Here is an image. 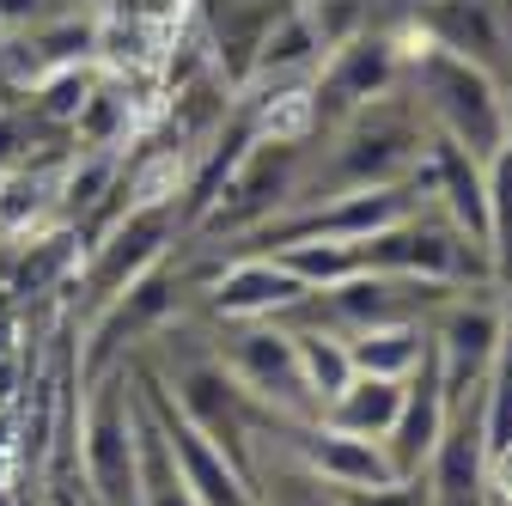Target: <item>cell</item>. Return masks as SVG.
I'll return each instance as SVG.
<instances>
[{
	"label": "cell",
	"mask_w": 512,
	"mask_h": 506,
	"mask_svg": "<svg viewBox=\"0 0 512 506\" xmlns=\"http://www.w3.org/2000/svg\"><path fill=\"white\" fill-rule=\"evenodd\" d=\"M482 476H488V500L494 506H512V446H494Z\"/></svg>",
	"instance_id": "21"
},
{
	"label": "cell",
	"mask_w": 512,
	"mask_h": 506,
	"mask_svg": "<svg viewBox=\"0 0 512 506\" xmlns=\"http://www.w3.org/2000/svg\"><path fill=\"white\" fill-rule=\"evenodd\" d=\"M275 257L305 281V293H324V287H336V281H348L360 269L354 244H342V238H287Z\"/></svg>",
	"instance_id": "17"
},
{
	"label": "cell",
	"mask_w": 512,
	"mask_h": 506,
	"mask_svg": "<svg viewBox=\"0 0 512 506\" xmlns=\"http://www.w3.org/2000/svg\"><path fill=\"white\" fill-rule=\"evenodd\" d=\"M324 61V37H317V19L305 7H281L275 25L256 43L250 80H275V86H299V74H311Z\"/></svg>",
	"instance_id": "10"
},
{
	"label": "cell",
	"mask_w": 512,
	"mask_h": 506,
	"mask_svg": "<svg viewBox=\"0 0 512 506\" xmlns=\"http://www.w3.org/2000/svg\"><path fill=\"white\" fill-rule=\"evenodd\" d=\"M488 281L512 293V141L488 159Z\"/></svg>",
	"instance_id": "16"
},
{
	"label": "cell",
	"mask_w": 512,
	"mask_h": 506,
	"mask_svg": "<svg viewBox=\"0 0 512 506\" xmlns=\"http://www.w3.org/2000/svg\"><path fill=\"white\" fill-rule=\"evenodd\" d=\"M0 506H19V494H13V488H7V482H0Z\"/></svg>",
	"instance_id": "25"
},
{
	"label": "cell",
	"mask_w": 512,
	"mask_h": 506,
	"mask_svg": "<svg viewBox=\"0 0 512 506\" xmlns=\"http://www.w3.org/2000/svg\"><path fill=\"white\" fill-rule=\"evenodd\" d=\"M409 37H421L427 49H445L470 61V68L506 80L512 74V31H506V0H421Z\"/></svg>",
	"instance_id": "3"
},
{
	"label": "cell",
	"mask_w": 512,
	"mask_h": 506,
	"mask_svg": "<svg viewBox=\"0 0 512 506\" xmlns=\"http://www.w3.org/2000/svg\"><path fill=\"white\" fill-rule=\"evenodd\" d=\"M49 506H80V500H74V488H55V494H49Z\"/></svg>",
	"instance_id": "24"
},
{
	"label": "cell",
	"mask_w": 512,
	"mask_h": 506,
	"mask_svg": "<svg viewBox=\"0 0 512 506\" xmlns=\"http://www.w3.org/2000/svg\"><path fill=\"white\" fill-rule=\"evenodd\" d=\"M171 232H177V208H128L122 220H110L104 244H92L86 263H80V275L92 287V305H110L116 293L135 287L147 269H159Z\"/></svg>",
	"instance_id": "5"
},
{
	"label": "cell",
	"mask_w": 512,
	"mask_h": 506,
	"mask_svg": "<svg viewBox=\"0 0 512 506\" xmlns=\"http://www.w3.org/2000/svg\"><path fill=\"white\" fill-rule=\"evenodd\" d=\"M445 421H452V397H445L439 360H433V348H427L421 372L409 378V391H403L397 427L384 433V458H391V470H397V476H421V470H427V458L439 452Z\"/></svg>",
	"instance_id": "8"
},
{
	"label": "cell",
	"mask_w": 512,
	"mask_h": 506,
	"mask_svg": "<svg viewBox=\"0 0 512 506\" xmlns=\"http://www.w3.org/2000/svg\"><path fill=\"white\" fill-rule=\"evenodd\" d=\"M13 342H19V299L0 287V360L13 354Z\"/></svg>",
	"instance_id": "23"
},
{
	"label": "cell",
	"mask_w": 512,
	"mask_h": 506,
	"mask_svg": "<svg viewBox=\"0 0 512 506\" xmlns=\"http://www.w3.org/2000/svg\"><path fill=\"white\" fill-rule=\"evenodd\" d=\"M43 0H0V31H31V25H43Z\"/></svg>",
	"instance_id": "22"
},
{
	"label": "cell",
	"mask_w": 512,
	"mask_h": 506,
	"mask_svg": "<svg viewBox=\"0 0 512 506\" xmlns=\"http://www.w3.org/2000/svg\"><path fill=\"white\" fill-rule=\"evenodd\" d=\"M433 348V330L421 318H397V324H372V330H354L348 336V360L354 372H372V378H415L421 360Z\"/></svg>",
	"instance_id": "12"
},
{
	"label": "cell",
	"mask_w": 512,
	"mask_h": 506,
	"mask_svg": "<svg viewBox=\"0 0 512 506\" xmlns=\"http://www.w3.org/2000/svg\"><path fill=\"white\" fill-rule=\"evenodd\" d=\"M74 135H80V147L116 153V141L128 135V92H122V80H98L92 86V98L74 116Z\"/></svg>",
	"instance_id": "18"
},
{
	"label": "cell",
	"mask_w": 512,
	"mask_h": 506,
	"mask_svg": "<svg viewBox=\"0 0 512 506\" xmlns=\"http://www.w3.org/2000/svg\"><path fill=\"white\" fill-rule=\"evenodd\" d=\"M49 208H55V177L49 171H31V165L0 171V238H31Z\"/></svg>",
	"instance_id": "15"
},
{
	"label": "cell",
	"mask_w": 512,
	"mask_h": 506,
	"mask_svg": "<svg viewBox=\"0 0 512 506\" xmlns=\"http://www.w3.org/2000/svg\"><path fill=\"white\" fill-rule=\"evenodd\" d=\"M92 86H98L92 68H80V61H61V68H49V74L31 86V110H37L43 122H74L80 104L92 98Z\"/></svg>",
	"instance_id": "19"
},
{
	"label": "cell",
	"mask_w": 512,
	"mask_h": 506,
	"mask_svg": "<svg viewBox=\"0 0 512 506\" xmlns=\"http://www.w3.org/2000/svg\"><path fill=\"white\" fill-rule=\"evenodd\" d=\"M275 324H287V318H275ZM287 336H293V354H299V378H305V397H311V409L324 415V403L354 378V360H348V336L336 330V324H287Z\"/></svg>",
	"instance_id": "13"
},
{
	"label": "cell",
	"mask_w": 512,
	"mask_h": 506,
	"mask_svg": "<svg viewBox=\"0 0 512 506\" xmlns=\"http://www.w3.org/2000/svg\"><path fill=\"white\" fill-rule=\"evenodd\" d=\"M80 476L92 488V506H141L135 488V397H128V366H104L80 403Z\"/></svg>",
	"instance_id": "2"
},
{
	"label": "cell",
	"mask_w": 512,
	"mask_h": 506,
	"mask_svg": "<svg viewBox=\"0 0 512 506\" xmlns=\"http://www.w3.org/2000/svg\"><path fill=\"white\" fill-rule=\"evenodd\" d=\"M305 281L275 257V250H256V257H238L214 287H208V305H214V318L226 324H275L287 318L293 305H305Z\"/></svg>",
	"instance_id": "6"
},
{
	"label": "cell",
	"mask_w": 512,
	"mask_h": 506,
	"mask_svg": "<svg viewBox=\"0 0 512 506\" xmlns=\"http://www.w3.org/2000/svg\"><path fill=\"white\" fill-rule=\"evenodd\" d=\"M403 61L415 68L421 116L433 122V135H445L452 147H464L476 165H488L512 141V110H506L494 74L470 68V61L445 55V49H427L421 37H403Z\"/></svg>",
	"instance_id": "1"
},
{
	"label": "cell",
	"mask_w": 512,
	"mask_h": 506,
	"mask_svg": "<svg viewBox=\"0 0 512 506\" xmlns=\"http://www.w3.org/2000/svg\"><path fill=\"white\" fill-rule=\"evenodd\" d=\"M299 439H293V452H299V470L317 476L330 494L336 488H384V482H397L391 458H384L378 439H360V433H342V427H324V421H293Z\"/></svg>",
	"instance_id": "7"
},
{
	"label": "cell",
	"mask_w": 512,
	"mask_h": 506,
	"mask_svg": "<svg viewBox=\"0 0 512 506\" xmlns=\"http://www.w3.org/2000/svg\"><path fill=\"white\" fill-rule=\"evenodd\" d=\"M330 68H324V86H317V98H336L342 110H360L372 98H391L397 80H403V37H342L330 43Z\"/></svg>",
	"instance_id": "9"
},
{
	"label": "cell",
	"mask_w": 512,
	"mask_h": 506,
	"mask_svg": "<svg viewBox=\"0 0 512 506\" xmlns=\"http://www.w3.org/2000/svg\"><path fill=\"white\" fill-rule=\"evenodd\" d=\"M330 500L336 506H433L427 476H397V482H384V488H336Z\"/></svg>",
	"instance_id": "20"
},
{
	"label": "cell",
	"mask_w": 512,
	"mask_h": 506,
	"mask_svg": "<svg viewBox=\"0 0 512 506\" xmlns=\"http://www.w3.org/2000/svg\"><path fill=\"white\" fill-rule=\"evenodd\" d=\"M226 372L232 385L250 403H269L281 421H317L311 397H305V378H299V354L287 324H244L226 348Z\"/></svg>",
	"instance_id": "4"
},
{
	"label": "cell",
	"mask_w": 512,
	"mask_h": 506,
	"mask_svg": "<svg viewBox=\"0 0 512 506\" xmlns=\"http://www.w3.org/2000/svg\"><path fill=\"white\" fill-rule=\"evenodd\" d=\"M317 122H324V98L311 86H275V92L256 98L244 129L256 147H305L317 135Z\"/></svg>",
	"instance_id": "14"
},
{
	"label": "cell",
	"mask_w": 512,
	"mask_h": 506,
	"mask_svg": "<svg viewBox=\"0 0 512 506\" xmlns=\"http://www.w3.org/2000/svg\"><path fill=\"white\" fill-rule=\"evenodd\" d=\"M403 391H409V378H372V372H354L348 385L324 403V427H342V433H360V439H378L384 446V433L397 427V409H403Z\"/></svg>",
	"instance_id": "11"
}]
</instances>
